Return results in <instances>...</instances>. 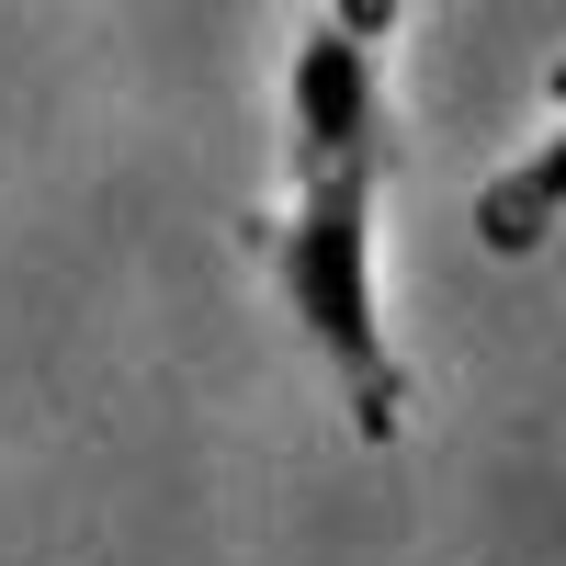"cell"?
Masks as SVG:
<instances>
[{
    "mask_svg": "<svg viewBox=\"0 0 566 566\" xmlns=\"http://www.w3.org/2000/svg\"><path fill=\"white\" fill-rule=\"evenodd\" d=\"M555 103H566V69H555ZM555 227H566V114H555V136H533V159H510L488 193H476V239L499 261L544 250Z\"/></svg>",
    "mask_w": 566,
    "mask_h": 566,
    "instance_id": "obj_2",
    "label": "cell"
},
{
    "mask_svg": "<svg viewBox=\"0 0 566 566\" xmlns=\"http://www.w3.org/2000/svg\"><path fill=\"white\" fill-rule=\"evenodd\" d=\"M374 193L386 181H295V205L250 227V250L272 261L283 317L317 340V363L340 374V408L363 442H397L408 419V363L386 340V283H374Z\"/></svg>",
    "mask_w": 566,
    "mask_h": 566,
    "instance_id": "obj_1",
    "label": "cell"
}]
</instances>
